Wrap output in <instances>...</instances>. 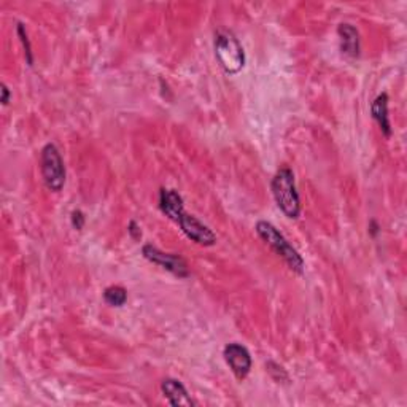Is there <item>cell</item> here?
<instances>
[{
    "instance_id": "1",
    "label": "cell",
    "mask_w": 407,
    "mask_h": 407,
    "mask_svg": "<svg viewBox=\"0 0 407 407\" xmlns=\"http://www.w3.org/2000/svg\"><path fill=\"white\" fill-rule=\"evenodd\" d=\"M271 190L278 209L286 217L296 219L301 215V199H299V192L296 190L295 173L290 168H282L273 175Z\"/></svg>"
},
{
    "instance_id": "2",
    "label": "cell",
    "mask_w": 407,
    "mask_h": 407,
    "mask_svg": "<svg viewBox=\"0 0 407 407\" xmlns=\"http://www.w3.org/2000/svg\"><path fill=\"white\" fill-rule=\"evenodd\" d=\"M255 229L256 234L261 237L278 256H282L285 259V263L290 266L291 271H295L298 273L304 272L303 256L299 255V251L285 239V236L276 228V226L269 222H258Z\"/></svg>"
},
{
    "instance_id": "3",
    "label": "cell",
    "mask_w": 407,
    "mask_h": 407,
    "mask_svg": "<svg viewBox=\"0 0 407 407\" xmlns=\"http://www.w3.org/2000/svg\"><path fill=\"white\" fill-rule=\"evenodd\" d=\"M215 56L223 70L234 75L244 69L245 53L239 38L228 31H222L215 36Z\"/></svg>"
},
{
    "instance_id": "4",
    "label": "cell",
    "mask_w": 407,
    "mask_h": 407,
    "mask_svg": "<svg viewBox=\"0 0 407 407\" xmlns=\"http://www.w3.org/2000/svg\"><path fill=\"white\" fill-rule=\"evenodd\" d=\"M40 170H42L43 182L50 191L59 192L65 185V165L64 159L55 143L43 146L40 156Z\"/></svg>"
},
{
    "instance_id": "5",
    "label": "cell",
    "mask_w": 407,
    "mask_h": 407,
    "mask_svg": "<svg viewBox=\"0 0 407 407\" xmlns=\"http://www.w3.org/2000/svg\"><path fill=\"white\" fill-rule=\"evenodd\" d=\"M142 255L145 259H148L150 263L159 266V268L165 269L168 272L173 273L180 278L190 277V269L188 264H186L185 259L178 255H173V253H164L156 246H153L151 244L143 245Z\"/></svg>"
},
{
    "instance_id": "6",
    "label": "cell",
    "mask_w": 407,
    "mask_h": 407,
    "mask_svg": "<svg viewBox=\"0 0 407 407\" xmlns=\"http://www.w3.org/2000/svg\"><path fill=\"white\" fill-rule=\"evenodd\" d=\"M177 224L182 228L183 234L197 245L212 246L217 242V236L213 234V231L209 228V226L204 224L201 219H197L196 217L188 215L186 212L182 217H180Z\"/></svg>"
},
{
    "instance_id": "7",
    "label": "cell",
    "mask_w": 407,
    "mask_h": 407,
    "mask_svg": "<svg viewBox=\"0 0 407 407\" xmlns=\"http://www.w3.org/2000/svg\"><path fill=\"white\" fill-rule=\"evenodd\" d=\"M223 357L226 364L229 366L232 374H234L239 380L246 379V376H249L251 371L253 362L250 352L246 350L244 345H240L237 342L228 344L223 350Z\"/></svg>"
},
{
    "instance_id": "8",
    "label": "cell",
    "mask_w": 407,
    "mask_h": 407,
    "mask_svg": "<svg viewBox=\"0 0 407 407\" xmlns=\"http://www.w3.org/2000/svg\"><path fill=\"white\" fill-rule=\"evenodd\" d=\"M159 209H161L164 215L172 219L173 223H177L180 217L185 213L183 197L180 196L178 191L175 190L163 188L159 191Z\"/></svg>"
},
{
    "instance_id": "9",
    "label": "cell",
    "mask_w": 407,
    "mask_h": 407,
    "mask_svg": "<svg viewBox=\"0 0 407 407\" xmlns=\"http://www.w3.org/2000/svg\"><path fill=\"white\" fill-rule=\"evenodd\" d=\"M161 391L165 396V399L169 401V404L173 407L195 406V401L191 399L188 390H186L185 385L177 379H170V377L164 379L161 384Z\"/></svg>"
},
{
    "instance_id": "10",
    "label": "cell",
    "mask_w": 407,
    "mask_h": 407,
    "mask_svg": "<svg viewBox=\"0 0 407 407\" xmlns=\"http://www.w3.org/2000/svg\"><path fill=\"white\" fill-rule=\"evenodd\" d=\"M371 115L374 118V121L379 124L380 131L382 134L389 139L393 134L391 129V123H390V115H389V94L386 92H382L379 94L371 105Z\"/></svg>"
},
{
    "instance_id": "11",
    "label": "cell",
    "mask_w": 407,
    "mask_h": 407,
    "mask_svg": "<svg viewBox=\"0 0 407 407\" xmlns=\"http://www.w3.org/2000/svg\"><path fill=\"white\" fill-rule=\"evenodd\" d=\"M337 34L340 40V50H342L344 55L349 58H358L362 45H359V34L355 26L342 23L337 28Z\"/></svg>"
},
{
    "instance_id": "12",
    "label": "cell",
    "mask_w": 407,
    "mask_h": 407,
    "mask_svg": "<svg viewBox=\"0 0 407 407\" xmlns=\"http://www.w3.org/2000/svg\"><path fill=\"white\" fill-rule=\"evenodd\" d=\"M104 301L112 307H123L128 301V291L119 285H112L104 291Z\"/></svg>"
},
{
    "instance_id": "13",
    "label": "cell",
    "mask_w": 407,
    "mask_h": 407,
    "mask_svg": "<svg viewBox=\"0 0 407 407\" xmlns=\"http://www.w3.org/2000/svg\"><path fill=\"white\" fill-rule=\"evenodd\" d=\"M16 32H18L19 40H21L23 48H24V53H26V63H28L29 65H32V64H34V56H32V46H31V42H29L28 31H26V26L23 23H18Z\"/></svg>"
},
{
    "instance_id": "14",
    "label": "cell",
    "mask_w": 407,
    "mask_h": 407,
    "mask_svg": "<svg viewBox=\"0 0 407 407\" xmlns=\"http://www.w3.org/2000/svg\"><path fill=\"white\" fill-rule=\"evenodd\" d=\"M268 371L271 372V376L273 377V380H277V382H283L286 384L290 380L288 377V374L285 372V369L282 368V366H278L277 363H273V362H269L268 363Z\"/></svg>"
},
{
    "instance_id": "15",
    "label": "cell",
    "mask_w": 407,
    "mask_h": 407,
    "mask_svg": "<svg viewBox=\"0 0 407 407\" xmlns=\"http://www.w3.org/2000/svg\"><path fill=\"white\" fill-rule=\"evenodd\" d=\"M70 223L73 226V229L82 231L85 228V223H86L85 213L82 210H73L72 215H70Z\"/></svg>"
},
{
    "instance_id": "16",
    "label": "cell",
    "mask_w": 407,
    "mask_h": 407,
    "mask_svg": "<svg viewBox=\"0 0 407 407\" xmlns=\"http://www.w3.org/2000/svg\"><path fill=\"white\" fill-rule=\"evenodd\" d=\"M128 232L134 240H140V237H142V231H140L139 224L134 222V219H132V222L128 224Z\"/></svg>"
},
{
    "instance_id": "17",
    "label": "cell",
    "mask_w": 407,
    "mask_h": 407,
    "mask_svg": "<svg viewBox=\"0 0 407 407\" xmlns=\"http://www.w3.org/2000/svg\"><path fill=\"white\" fill-rule=\"evenodd\" d=\"M2 105H9L10 102V89L6 88V85H2Z\"/></svg>"
},
{
    "instance_id": "18",
    "label": "cell",
    "mask_w": 407,
    "mask_h": 407,
    "mask_svg": "<svg viewBox=\"0 0 407 407\" xmlns=\"http://www.w3.org/2000/svg\"><path fill=\"white\" fill-rule=\"evenodd\" d=\"M379 232H380V226L377 224V222H374V219H372V222L369 223V234L372 237H376Z\"/></svg>"
}]
</instances>
